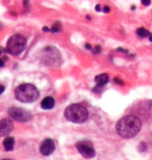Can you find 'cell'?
I'll list each match as a JSON object with an SVG mask.
<instances>
[{"label": "cell", "mask_w": 152, "mask_h": 160, "mask_svg": "<svg viewBox=\"0 0 152 160\" xmlns=\"http://www.w3.org/2000/svg\"><path fill=\"white\" fill-rule=\"evenodd\" d=\"M142 123L139 118L134 116H126L117 123L116 130L123 138H132L140 132Z\"/></svg>", "instance_id": "obj_1"}, {"label": "cell", "mask_w": 152, "mask_h": 160, "mask_svg": "<svg viewBox=\"0 0 152 160\" xmlns=\"http://www.w3.org/2000/svg\"><path fill=\"white\" fill-rule=\"evenodd\" d=\"M39 95L40 92H39L38 88L30 83H23L15 89L16 99L23 103L34 102L39 98Z\"/></svg>", "instance_id": "obj_2"}, {"label": "cell", "mask_w": 152, "mask_h": 160, "mask_svg": "<svg viewBox=\"0 0 152 160\" xmlns=\"http://www.w3.org/2000/svg\"><path fill=\"white\" fill-rule=\"evenodd\" d=\"M66 119L73 123H85L89 118V112L85 106L80 104H71L65 110Z\"/></svg>", "instance_id": "obj_3"}, {"label": "cell", "mask_w": 152, "mask_h": 160, "mask_svg": "<svg viewBox=\"0 0 152 160\" xmlns=\"http://www.w3.org/2000/svg\"><path fill=\"white\" fill-rule=\"evenodd\" d=\"M26 46V39L21 34H14L8 39L6 51L12 55H19Z\"/></svg>", "instance_id": "obj_4"}, {"label": "cell", "mask_w": 152, "mask_h": 160, "mask_svg": "<svg viewBox=\"0 0 152 160\" xmlns=\"http://www.w3.org/2000/svg\"><path fill=\"white\" fill-rule=\"evenodd\" d=\"M8 116L17 122H28L32 118V114L29 111L20 107H11L8 109Z\"/></svg>", "instance_id": "obj_5"}, {"label": "cell", "mask_w": 152, "mask_h": 160, "mask_svg": "<svg viewBox=\"0 0 152 160\" xmlns=\"http://www.w3.org/2000/svg\"><path fill=\"white\" fill-rule=\"evenodd\" d=\"M76 149L86 158H93L95 156V150L93 148V145L89 140H80L76 143Z\"/></svg>", "instance_id": "obj_6"}, {"label": "cell", "mask_w": 152, "mask_h": 160, "mask_svg": "<svg viewBox=\"0 0 152 160\" xmlns=\"http://www.w3.org/2000/svg\"><path fill=\"white\" fill-rule=\"evenodd\" d=\"M14 129V123L11 119L5 118L0 121V137L8 136Z\"/></svg>", "instance_id": "obj_7"}, {"label": "cell", "mask_w": 152, "mask_h": 160, "mask_svg": "<svg viewBox=\"0 0 152 160\" xmlns=\"http://www.w3.org/2000/svg\"><path fill=\"white\" fill-rule=\"evenodd\" d=\"M54 149H55V145H54V142L50 138H46L42 142L41 146H40V152L45 156L51 155L54 152Z\"/></svg>", "instance_id": "obj_8"}, {"label": "cell", "mask_w": 152, "mask_h": 160, "mask_svg": "<svg viewBox=\"0 0 152 160\" xmlns=\"http://www.w3.org/2000/svg\"><path fill=\"white\" fill-rule=\"evenodd\" d=\"M109 77L107 74H100L98 76L95 77V81H96V88H94L93 91L97 92L98 89H100L101 88H103L104 85H106V83L108 82Z\"/></svg>", "instance_id": "obj_9"}, {"label": "cell", "mask_w": 152, "mask_h": 160, "mask_svg": "<svg viewBox=\"0 0 152 160\" xmlns=\"http://www.w3.org/2000/svg\"><path fill=\"white\" fill-rule=\"evenodd\" d=\"M55 105V101L52 97H46L44 98L41 102V106L43 109H51Z\"/></svg>", "instance_id": "obj_10"}, {"label": "cell", "mask_w": 152, "mask_h": 160, "mask_svg": "<svg viewBox=\"0 0 152 160\" xmlns=\"http://www.w3.org/2000/svg\"><path fill=\"white\" fill-rule=\"evenodd\" d=\"M3 146H4L6 151H12V150L14 149V146H15L14 137H12V136L5 137V139L3 140Z\"/></svg>", "instance_id": "obj_11"}, {"label": "cell", "mask_w": 152, "mask_h": 160, "mask_svg": "<svg viewBox=\"0 0 152 160\" xmlns=\"http://www.w3.org/2000/svg\"><path fill=\"white\" fill-rule=\"evenodd\" d=\"M137 34L140 38H142V39H144V38H149L150 32L147 29H145V28H138V29H137Z\"/></svg>", "instance_id": "obj_12"}, {"label": "cell", "mask_w": 152, "mask_h": 160, "mask_svg": "<svg viewBox=\"0 0 152 160\" xmlns=\"http://www.w3.org/2000/svg\"><path fill=\"white\" fill-rule=\"evenodd\" d=\"M51 32H53V33H55V32H60V24L59 23H55L52 26V28L50 29Z\"/></svg>", "instance_id": "obj_13"}, {"label": "cell", "mask_w": 152, "mask_h": 160, "mask_svg": "<svg viewBox=\"0 0 152 160\" xmlns=\"http://www.w3.org/2000/svg\"><path fill=\"white\" fill-rule=\"evenodd\" d=\"M115 81L117 82V84H121V85H123V84H124V83H123V81H122V80H120V79H119V78H115Z\"/></svg>", "instance_id": "obj_14"}, {"label": "cell", "mask_w": 152, "mask_h": 160, "mask_svg": "<svg viewBox=\"0 0 152 160\" xmlns=\"http://www.w3.org/2000/svg\"><path fill=\"white\" fill-rule=\"evenodd\" d=\"M100 49H101V48H100V46H96L95 50H94V52H95V53H99L100 52Z\"/></svg>", "instance_id": "obj_15"}, {"label": "cell", "mask_w": 152, "mask_h": 160, "mask_svg": "<svg viewBox=\"0 0 152 160\" xmlns=\"http://www.w3.org/2000/svg\"><path fill=\"white\" fill-rule=\"evenodd\" d=\"M4 89H5L4 86H3L2 84H0V95H1L3 92H4Z\"/></svg>", "instance_id": "obj_16"}, {"label": "cell", "mask_w": 152, "mask_h": 160, "mask_svg": "<svg viewBox=\"0 0 152 160\" xmlns=\"http://www.w3.org/2000/svg\"><path fill=\"white\" fill-rule=\"evenodd\" d=\"M109 11H111V9H109L108 6H104V8H103V12H109Z\"/></svg>", "instance_id": "obj_17"}, {"label": "cell", "mask_w": 152, "mask_h": 160, "mask_svg": "<svg viewBox=\"0 0 152 160\" xmlns=\"http://www.w3.org/2000/svg\"><path fill=\"white\" fill-rule=\"evenodd\" d=\"M142 3H143L144 5H149L150 4V1H145V0H143V1H142Z\"/></svg>", "instance_id": "obj_18"}, {"label": "cell", "mask_w": 152, "mask_h": 160, "mask_svg": "<svg viewBox=\"0 0 152 160\" xmlns=\"http://www.w3.org/2000/svg\"><path fill=\"white\" fill-rule=\"evenodd\" d=\"M2 67H4V62H3V60L0 58V68H2Z\"/></svg>", "instance_id": "obj_19"}, {"label": "cell", "mask_w": 152, "mask_h": 160, "mask_svg": "<svg viewBox=\"0 0 152 160\" xmlns=\"http://www.w3.org/2000/svg\"><path fill=\"white\" fill-rule=\"evenodd\" d=\"M86 48H88V49H92L91 45H90V44H86Z\"/></svg>", "instance_id": "obj_20"}, {"label": "cell", "mask_w": 152, "mask_h": 160, "mask_svg": "<svg viewBox=\"0 0 152 160\" xmlns=\"http://www.w3.org/2000/svg\"><path fill=\"white\" fill-rule=\"evenodd\" d=\"M96 11L97 12H99L100 11V5L98 4V5H96Z\"/></svg>", "instance_id": "obj_21"}, {"label": "cell", "mask_w": 152, "mask_h": 160, "mask_svg": "<svg viewBox=\"0 0 152 160\" xmlns=\"http://www.w3.org/2000/svg\"><path fill=\"white\" fill-rule=\"evenodd\" d=\"M43 30H44V31H50V29H49L48 27H44V28H43Z\"/></svg>", "instance_id": "obj_22"}, {"label": "cell", "mask_w": 152, "mask_h": 160, "mask_svg": "<svg viewBox=\"0 0 152 160\" xmlns=\"http://www.w3.org/2000/svg\"><path fill=\"white\" fill-rule=\"evenodd\" d=\"M149 40H150V42H152V33H150V36H149Z\"/></svg>", "instance_id": "obj_23"}, {"label": "cell", "mask_w": 152, "mask_h": 160, "mask_svg": "<svg viewBox=\"0 0 152 160\" xmlns=\"http://www.w3.org/2000/svg\"><path fill=\"white\" fill-rule=\"evenodd\" d=\"M3 160H13V159H3Z\"/></svg>", "instance_id": "obj_24"}]
</instances>
